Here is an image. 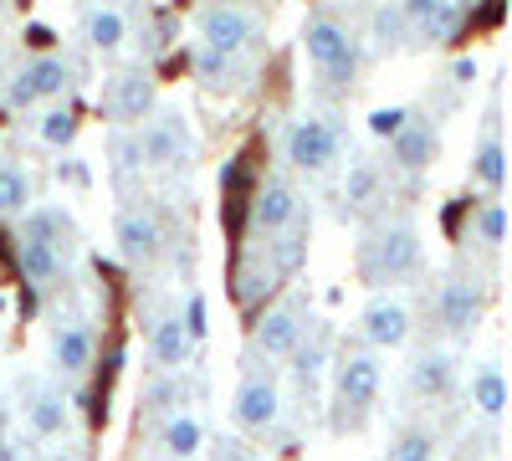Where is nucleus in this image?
Listing matches in <instances>:
<instances>
[{"mask_svg": "<svg viewBox=\"0 0 512 461\" xmlns=\"http://www.w3.org/2000/svg\"><path fill=\"white\" fill-rule=\"evenodd\" d=\"M420 267V236L415 226H379L364 246H359V272L364 282H395V277H410Z\"/></svg>", "mask_w": 512, "mask_h": 461, "instance_id": "nucleus-1", "label": "nucleus"}, {"mask_svg": "<svg viewBox=\"0 0 512 461\" xmlns=\"http://www.w3.org/2000/svg\"><path fill=\"white\" fill-rule=\"evenodd\" d=\"M287 159H292V170H303V175H323L338 159V129L328 118H297L287 129Z\"/></svg>", "mask_w": 512, "mask_h": 461, "instance_id": "nucleus-2", "label": "nucleus"}, {"mask_svg": "<svg viewBox=\"0 0 512 461\" xmlns=\"http://www.w3.org/2000/svg\"><path fill=\"white\" fill-rule=\"evenodd\" d=\"M303 47H308V57H313L333 82H349V77H354V67H359L354 41H349V31L338 26V21H308Z\"/></svg>", "mask_w": 512, "mask_h": 461, "instance_id": "nucleus-3", "label": "nucleus"}, {"mask_svg": "<svg viewBox=\"0 0 512 461\" xmlns=\"http://www.w3.org/2000/svg\"><path fill=\"white\" fill-rule=\"evenodd\" d=\"M190 154V129H185V118L180 113H159L144 123V134H139V159L154 164V170H169V164H185Z\"/></svg>", "mask_w": 512, "mask_h": 461, "instance_id": "nucleus-4", "label": "nucleus"}, {"mask_svg": "<svg viewBox=\"0 0 512 461\" xmlns=\"http://www.w3.org/2000/svg\"><path fill=\"white\" fill-rule=\"evenodd\" d=\"M67 62L62 57H36L31 67H21L16 72V82L6 88V103L11 108H26V103H36V98H57L62 88H67Z\"/></svg>", "mask_w": 512, "mask_h": 461, "instance_id": "nucleus-5", "label": "nucleus"}, {"mask_svg": "<svg viewBox=\"0 0 512 461\" xmlns=\"http://www.w3.org/2000/svg\"><path fill=\"white\" fill-rule=\"evenodd\" d=\"M338 405H349L354 415L359 410H369L374 405V395H379V359L374 354H344L338 359Z\"/></svg>", "mask_w": 512, "mask_h": 461, "instance_id": "nucleus-6", "label": "nucleus"}, {"mask_svg": "<svg viewBox=\"0 0 512 461\" xmlns=\"http://www.w3.org/2000/svg\"><path fill=\"white\" fill-rule=\"evenodd\" d=\"M200 36H205L210 52L231 57V52H241L246 41L256 36V21H251L246 11H236V6H210V11L200 16Z\"/></svg>", "mask_w": 512, "mask_h": 461, "instance_id": "nucleus-7", "label": "nucleus"}, {"mask_svg": "<svg viewBox=\"0 0 512 461\" xmlns=\"http://www.w3.org/2000/svg\"><path fill=\"white\" fill-rule=\"evenodd\" d=\"M482 318V287L472 277H446L441 282V323L451 333H472Z\"/></svg>", "mask_w": 512, "mask_h": 461, "instance_id": "nucleus-8", "label": "nucleus"}, {"mask_svg": "<svg viewBox=\"0 0 512 461\" xmlns=\"http://www.w3.org/2000/svg\"><path fill=\"white\" fill-rule=\"evenodd\" d=\"M364 339H369L374 349H400V344L410 339V313H405V303L374 298V303L364 308Z\"/></svg>", "mask_w": 512, "mask_h": 461, "instance_id": "nucleus-9", "label": "nucleus"}, {"mask_svg": "<svg viewBox=\"0 0 512 461\" xmlns=\"http://www.w3.org/2000/svg\"><path fill=\"white\" fill-rule=\"evenodd\" d=\"M159 246H164V231L149 211H123L118 216V251L128 262H154Z\"/></svg>", "mask_w": 512, "mask_h": 461, "instance_id": "nucleus-10", "label": "nucleus"}, {"mask_svg": "<svg viewBox=\"0 0 512 461\" xmlns=\"http://www.w3.org/2000/svg\"><path fill=\"white\" fill-rule=\"evenodd\" d=\"M256 349L282 359V354H297L303 349V313L297 308H272L262 323H256Z\"/></svg>", "mask_w": 512, "mask_h": 461, "instance_id": "nucleus-11", "label": "nucleus"}, {"mask_svg": "<svg viewBox=\"0 0 512 461\" xmlns=\"http://www.w3.org/2000/svg\"><path fill=\"white\" fill-rule=\"evenodd\" d=\"M251 221L262 226V231L292 226V221H297V195H292V185H287V180H267L262 190H256V200H251Z\"/></svg>", "mask_w": 512, "mask_h": 461, "instance_id": "nucleus-12", "label": "nucleus"}, {"mask_svg": "<svg viewBox=\"0 0 512 461\" xmlns=\"http://www.w3.org/2000/svg\"><path fill=\"white\" fill-rule=\"evenodd\" d=\"M390 144H395V164L405 175H420L425 164L436 159V129H431V123H405Z\"/></svg>", "mask_w": 512, "mask_h": 461, "instance_id": "nucleus-13", "label": "nucleus"}, {"mask_svg": "<svg viewBox=\"0 0 512 461\" xmlns=\"http://www.w3.org/2000/svg\"><path fill=\"white\" fill-rule=\"evenodd\" d=\"M236 421L251 426V431H262L277 421V385L272 380H246L236 390Z\"/></svg>", "mask_w": 512, "mask_h": 461, "instance_id": "nucleus-14", "label": "nucleus"}, {"mask_svg": "<svg viewBox=\"0 0 512 461\" xmlns=\"http://www.w3.org/2000/svg\"><path fill=\"white\" fill-rule=\"evenodd\" d=\"M16 267H21V277H26L31 287H47V282L57 277V251L41 241V236L21 231V236H16Z\"/></svg>", "mask_w": 512, "mask_h": 461, "instance_id": "nucleus-15", "label": "nucleus"}, {"mask_svg": "<svg viewBox=\"0 0 512 461\" xmlns=\"http://www.w3.org/2000/svg\"><path fill=\"white\" fill-rule=\"evenodd\" d=\"M149 344H154V364H159V369H185V364H190V349H195L180 318H159Z\"/></svg>", "mask_w": 512, "mask_h": 461, "instance_id": "nucleus-16", "label": "nucleus"}, {"mask_svg": "<svg viewBox=\"0 0 512 461\" xmlns=\"http://www.w3.org/2000/svg\"><path fill=\"white\" fill-rule=\"evenodd\" d=\"M113 113L118 118H144L149 113V103H154V77L149 72H123L118 82H113Z\"/></svg>", "mask_w": 512, "mask_h": 461, "instance_id": "nucleus-17", "label": "nucleus"}, {"mask_svg": "<svg viewBox=\"0 0 512 461\" xmlns=\"http://www.w3.org/2000/svg\"><path fill=\"white\" fill-rule=\"evenodd\" d=\"M52 354H57V364L67 369V374H82L93 364V333L82 328V323H62L57 333H52Z\"/></svg>", "mask_w": 512, "mask_h": 461, "instance_id": "nucleus-18", "label": "nucleus"}, {"mask_svg": "<svg viewBox=\"0 0 512 461\" xmlns=\"http://www.w3.org/2000/svg\"><path fill=\"white\" fill-rule=\"evenodd\" d=\"M451 374H456L451 354H420L415 369H410V385H415V395H446Z\"/></svg>", "mask_w": 512, "mask_h": 461, "instance_id": "nucleus-19", "label": "nucleus"}, {"mask_svg": "<svg viewBox=\"0 0 512 461\" xmlns=\"http://www.w3.org/2000/svg\"><path fill=\"white\" fill-rule=\"evenodd\" d=\"M62 426H67V405H62V395L41 390V395L31 400V431H36V436H62Z\"/></svg>", "mask_w": 512, "mask_h": 461, "instance_id": "nucleus-20", "label": "nucleus"}, {"mask_svg": "<svg viewBox=\"0 0 512 461\" xmlns=\"http://www.w3.org/2000/svg\"><path fill=\"white\" fill-rule=\"evenodd\" d=\"M31 205V180L16 164H0V216H16Z\"/></svg>", "mask_w": 512, "mask_h": 461, "instance_id": "nucleus-21", "label": "nucleus"}, {"mask_svg": "<svg viewBox=\"0 0 512 461\" xmlns=\"http://www.w3.org/2000/svg\"><path fill=\"white\" fill-rule=\"evenodd\" d=\"M472 405H477L482 415H502V405H507V385H502V374H497V369H477V374H472Z\"/></svg>", "mask_w": 512, "mask_h": 461, "instance_id": "nucleus-22", "label": "nucleus"}, {"mask_svg": "<svg viewBox=\"0 0 512 461\" xmlns=\"http://www.w3.org/2000/svg\"><path fill=\"white\" fill-rule=\"evenodd\" d=\"M472 175H477L487 190H502L507 164H502V139H497V134H487V139H482V149H477V159H472Z\"/></svg>", "mask_w": 512, "mask_h": 461, "instance_id": "nucleus-23", "label": "nucleus"}, {"mask_svg": "<svg viewBox=\"0 0 512 461\" xmlns=\"http://www.w3.org/2000/svg\"><path fill=\"white\" fill-rule=\"evenodd\" d=\"M88 41H93L98 52H113L118 41H123V16H118V11H108V6L88 11Z\"/></svg>", "mask_w": 512, "mask_h": 461, "instance_id": "nucleus-24", "label": "nucleus"}, {"mask_svg": "<svg viewBox=\"0 0 512 461\" xmlns=\"http://www.w3.org/2000/svg\"><path fill=\"white\" fill-rule=\"evenodd\" d=\"M164 451H169V456H195V451H200V421H190V415H175V421L164 426Z\"/></svg>", "mask_w": 512, "mask_h": 461, "instance_id": "nucleus-25", "label": "nucleus"}, {"mask_svg": "<svg viewBox=\"0 0 512 461\" xmlns=\"http://www.w3.org/2000/svg\"><path fill=\"white\" fill-rule=\"evenodd\" d=\"M374 190H379L374 164H354L349 180H344V200H349V205H369V200H374Z\"/></svg>", "mask_w": 512, "mask_h": 461, "instance_id": "nucleus-26", "label": "nucleus"}, {"mask_svg": "<svg viewBox=\"0 0 512 461\" xmlns=\"http://www.w3.org/2000/svg\"><path fill=\"white\" fill-rule=\"evenodd\" d=\"M390 461H436V441L425 436V431H410V436H400V441H395Z\"/></svg>", "mask_w": 512, "mask_h": 461, "instance_id": "nucleus-27", "label": "nucleus"}, {"mask_svg": "<svg viewBox=\"0 0 512 461\" xmlns=\"http://www.w3.org/2000/svg\"><path fill=\"white\" fill-rule=\"evenodd\" d=\"M72 134H77V113L72 108H52L47 123H41V139L47 144H72Z\"/></svg>", "mask_w": 512, "mask_h": 461, "instance_id": "nucleus-28", "label": "nucleus"}, {"mask_svg": "<svg viewBox=\"0 0 512 461\" xmlns=\"http://www.w3.org/2000/svg\"><path fill=\"white\" fill-rule=\"evenodd\" d=\"M502 231H507V216H502V205H497V200H487L482 211H477V236H482L487 246H497V241H502Z\"/></svg>", "mask_w": 512, "mask_h": 461, "instance_id": "nucleus-29", "label": "nucleus"}, {"mask_svg": "<svg viewBox=\"0 0 512 461\" xmlns=\"http://www.w3.org/2000/svg\"><path fill=\"white\" fill-rule=\"evenodd\" d=\"M405 123H410V113H405V108H374V113H369V129H374L379 139H395V134L405 129Z\"/></svg>", "mask_w": 512, "mask_h": 461, "instance_id": "nucleus-30", "label": "nucleus"}, {"mask_svg": "<svg viewBox=\"0 0 512 461\" xmlns=\"http://www.w3.org/2000/svg\"><path fill=\"white\" fill-rule=\"evenodd\" d=\"M400 26H405V16H400V6H379L374 11V36L390 47V41H400Z\"/></svg>", "mask_w": 512, "mask_h": 461, "instance_id": "nucleus-31", "label": "nucleus"}, {"mask_svg": "<svg viewBox=\"0 0 512 461\" xmlns=\"http://www.w3.org/2000/svg\"><path fill=\"white\" fill-rule=\"evenodd\" d=\"M185 333H190V344H200L205 339V333H210V323H205V298H200V292H195V298H190V308H185Z\"/></svg>", "mask_w": 512, "mask_h": 461, "instance_id": "nucleus-32", "label": "nucleus"}, {"mask_svg": "<svg viewBox=\"0 0 512 461\" xmlns=\"http://www.w3.org/2000/svg\"><path fill=\"white\" fill-rule=\"evenodd\" d=\"M451 31H456V6H441L431 21H425V36L431 41H451Z\"/></svg>", "mask_w": 512, "mask_h": 461, "instance_id": "nucleus-33", "label": "nucleus"}, {"mask_svg": "<svg viewBox=\"0 0 512 461\" xmlns=\"http://www.w3.org/2000/svg\"><path fill=\"white\" fill-rule=\"evenodd\" d=\"M195 67H200V72H205V82H221V77H226V72H231V62H226V57H221V52H210V47H205V52H200V57H195Z\"/></svg>", "mask_w": 512, "mask_h": 461, "instance_id": "nucleus-34", "label": "nucleus"}, {"mask_svg": "<svg viewBox=\"0 0 512 461\" xmlns=\"http://www.w3.org/2000/svg\"><path fill=\"white\" fill-rule=\"evenodd\" d=\"M441 6H446V0H400V16H410V21H420V26H425Z\"/></svg>", "mask_w": 512, "mask_h": 461, "instance_id": "nucleus-35", "label": "nucleus"}, {"mask_svg": "<svg viewBox=\"0 0 512 461\" xmlns=\"http://www.w3.org/2000/svg\"><path fill=\"white\" fill-rule=\"evenodd\" d=\"M113 154H118V159H113V164H118V175H128L134 164H144V159H139V139H118Z\"/></svg>", "mask_w": 512, "mask_h": 461, "instance_id": "nucleus-36", "label": "nucleus"}, {"mask_svg": "<svg viewBox=\"0 0 512 461\" xmlns=\"http://www.w3.org/2000/svg\"><path fill=\"white\" fill-rule=\"evenodd\" d=\"M318 364H323V354H318V349H297V374H303V380H313Z\"/></svg>", "mask_w": 512, "mask_h": 461, "instance_id": "nucleus-37", "label": "nucleus"}, {"mask_svg": "<svg viewBox=\"0 0 512 461\" xmlns=\"http://www.w3.org/2000/svg\"><path fill=\"white\" fill-rule=\"evenodd\" d=\"M26 41L31 47H52V31L47 26H26Z\"/></svg>", "mask_w": 512, "mask_h": 461, "instance_id": "nucleus-38", "label": "nucleus"}, {"mask_svg": "<svg viewBox=\"0 0 512 461\" xmlns=\"http://www.w3.org/2000/svg\"><path fill=\"white\" fill-rule=\"evenodd\" d=\"M477 77V62H456V82H472Z\"/></svg>", "mask_w": 512, "mask_h": 461, "instance_id": "nucleus-39", "label": "nucleus"}, {"mask_svg": "<svg viewBox=\"0 0 512 461\" xmlns=\"http://www.w3.org/2000/svg\"><path fill=\"white\" fill-rule=\"evenodd\" d=\"M52 461H62V456H52Z\"/></svg>", "mask_w": 512, "mask_h": 461, "instance_id": "nucleus-40", "label": "nucleus"}, {"mask_svg": "<svg viewBox=\"0 0 512 461\" xmlns=\"http://www.w3.org/2000/svg\"><path fill=\"white\" fill-rule=\"evenodd\" d=\"M0 461H6V456H0Z\"/></svg>", "mask_w": 512, "mask_h": 461, "instance_id": "nucleus-41", "label": "nucleus"}]
</instances>
